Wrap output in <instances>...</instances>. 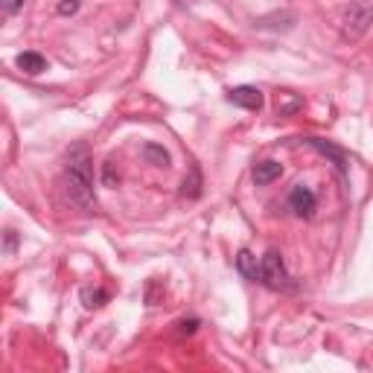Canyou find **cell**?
I'll use <instances>...</instances> for the list:
<instances>
[{"label":"cell","instance_id":"obj_1","mask_svg":"<svg viewBox=\"0 0 373 373\" xmlns=\"http://www.w3.org/2000/svg\"><path fill=\"white\" fill-rule=\"evenodd\" d=\"M65 184H67V196L79 210L91 213L97 207L94 196V172H91V155L85 146H73L65 160Z\"/></svg>","mask_w":373,"mask_h":373},{"label":"cell","instance_id":"obj_16","mask_svg":"<svg viewBox=\"0 0 373 373\" xmlns=\"http://www.w3.org/2000/svg\"><path fill=\"white\" fill-rule=\"evenodd\" d=\"M15 248H18V233L3 231V254H15Z\"/></svg>","mask_w":373,"mask_h":373},{"label":"cell","instance_id":"obj_11","mask_svg":"<svg viewBox=\"0 0 373 373\" xmlns=\"http://www.w3.org/2000/svg\"><path fill=\"white\" fill-rule=\"evenodd\" d=\"M143 158H146L149 163H155V167H169V163H172L169 152H167L163 146H158V143H146V146H143Z\"/></svg>","mask_w":373,"mask_h":373},{"label":"cell","instance_id":"obj_15","mask_svg":"<svg viewBox=\"0 0 373 373\" xmlns=\"http://www.w3.org/2000/svg\"><path fill=\"white\" fill-rule=\"evenodd\" d=\"M102 184H106V187H117V184H120V172H114V160L102 163Z\"/></svg>","mask_w":373,"mask_h":373},{"label":"cell","instance_id":"obj_20","mask_svg":"<svg viewBox=\"0 0 373 373\" xmlns=\"http://www.w3.org/2000/svg\"><path fill=\"white\" fill-rule=\"evenodd\" d=\"M175 6H178V9H187V6H190V0H175Z\"/></svg>","mask_w":373,"mask_h":373},{"label":"cell","instance_id":"obj_13","mask_svg":"<svg viewBox=\"0 0 373 373\" xmlns=\"http://www.w3.org/2000/svg\"><path fill=\"white\" fill-rule=\"evenodd\" d=\"M108 292L106 289H82V304H85V309H99L102 304H108Z\"/></svg>","mask_w":373,"mask_h":373},{"label":"cell","instance_id":"obj_10","mask_svg":"<svg viewBox=\"0 0 373 373\" xmlns=\"http://www.w3.org/2000/svg\"><path fill=\"white\" fill-rule=\"evenodd\" d=\"M15 65H18L24 73H29V76H38L41 70H47V58H44L41 53L26 50V53H21L18 58H15Z\"/></svg>","mask_w":373,"mask_h":373},{"label":"cell","instance_id":"obj_3","mask_svg":"<svg viewBox=\"0 0 373 373\" xmlns=\"http://www.w3.org/2000/svg\"><path fill=\"white\" fill-rule=\"evenodd\" d=\"M260 283L268 286L272 292H292L295 289V280L289 274L286 263H283V254L280 251H265L263 260H260Z\"/></svg>","mask_w":373,"mask_h":373},{"label":"cell","instance_id":"obj_4","mask_svg":"<svg viewBox=\"0 0 373 373\" xmlns=\"http://www.w3.org/2000/svg\"><path fill=\"white\" fill-rule=\"evenodd\" d=\"M289 207H292V213H295V216L309 219L312 213H315V207H318L315 190L306 187V184H297V187L289 192Z\"/></svg>","mask_w":373,"mask_h":373},{"label":"cell","instance_id":"obj_6","mask_svg":"<svg viewBox=\"0 0 373 373\" xmlns=\"http://www.w3.org/2000/svg\"><path fill=\"white\" fill-rule=\"evenodd\" d=\"M297 24V15L292 9H280V12H272V15H263V18L254 21L257 29H265V33H289Z\"/></svg>","mask_w":373,"mask_h":373},{"label":"cell","instance_id":"obj_14","mask_svg":"<svg viewBox=\"0 0 373 373\" xmlns=\"http://www.w3.org/2000/svg\"><path fill=\"white\" fill-rule=\"evenodd\" d=\"M283 97H286V102H283V106L277 102V114H280V117H289V114H295L297 108H304V99H297V97H292V94H283Z\"/></svg>","mask_w":373,"mask_h":373},{"label":"cell","instance_id":"obj_18","mask_svg":"<svg viewBox=\"0 0 373 373\" xmlns=\"http://www.w3.org/2000/svg\"><path fill=\"white\" fill-rule=\"evenodd\" d=\"M79 12V0H62L58 3V15H76Z\"/></svg>","mask_w":373,"mask_h":373},{"label":"cell","instance_id":"obj_5","mask_svg":"<svg viewBox=\"0 0 373 373\" xmlns=\"http://www.w3.org/2000/svg\"><path fill=\"white\" fill-rule=\"evenodd\" d=\"M228 102L236 108H245V111H260L263 108V91L254 85H240V88H231L228 91Z\"/></svg>","mask_w":373,"mask_h":373},{"label":"cell","instance_id":"obj_19","mask_svg":"<svg viewBox=\"0 0 373 373\" xmlns=\"http://www.w3.org/2000/svg\"><path fill=\"white\" fill-rule=\"evenodd\" d=\"M178 326H181V330H178V333H184V335H192V333H196V326H199V321H196V318H190V321H181Z\"/></svg>","mask_w":373,"mask_h":373},{"label":"cell","instance_id":"obj_17","mask_svg":"<svg viewBox=\"0 0 373 373\" xmlns=\"http://www.w3.org/2000/svg\"><path fill=\"white\" fill-rule=\"evenodd\" d=\"M0 9H3V15H15L18 9H24V0H0Z\"/></svg>","mask_w":373,"mask_h":373},{"label":"cell","instance_id":"obj_12","mask_svg":"<svg viewBox=\"0 0 373 373\" xmlns=\"http://www.w3.org/2000/svg\"><path fill=\"white\" fill-rule=\"evenodd\" d=\"M181 196L184 199H199L201 196V172H199V167H190V178H184V184H181Z\"/></svg>","mask_w":373,"mask_h":373},{"label":"cell","instance_id":"obj_8","mask_svg":"<svg viewBox=\"0 0 373 373\" xmlns=\"http://www.w3.org/2000/svg\"><path fill=\"white\" fill-rule=\"evenodd\" d=\"M280 175H283V167L277 160H260V163H254V169H251V178L257 187H268L272 181H277Z\"/></svg>","mask_w":373,"mask_h":373},{"label":"cell","instance_id":"obj_9","mask_svg":"<svg viewBox=\"0 0 373 373\" xmlns=\"http://www.w3.org/2000/svg\"><path fill=\"white\" fill-rule=\"evenodd\" d=\"M236 272H240L245 280H251V283H260V260L254 257L251 251H240L236 254Z\"/></svg>","mask_w":373,"mask_h":373},{"label":"cell","instance_id":"obj_7","mask_svg":"<svg viewBox=\"0 0 373 373\" xmlns=\"http://www.w3.org/2000/svg\"><path fill=\"white\" fill-rule=\"evenodd\" d=\"M306 143L315 149V152H321L324 158H330V160L335 163V169H338V172H347V155H345V149H338L335 143L321 140V138H306Z\"/></svg>","mask_w":373,"mask_h":373},{"label":"cell","instance_id":"obj_2","mask_svg":"<svg viewBox=\"0 0 373 373\" xmlns=\"http://www.w3.org/2000/svg\"><path fill=\"white\" fill-rule=\"evenodd\" d=\"M373 24V0H350L341 18V38L345 41H359Z\"/></svg>","mask_w":373,"mask_h":373}]
</instances>
